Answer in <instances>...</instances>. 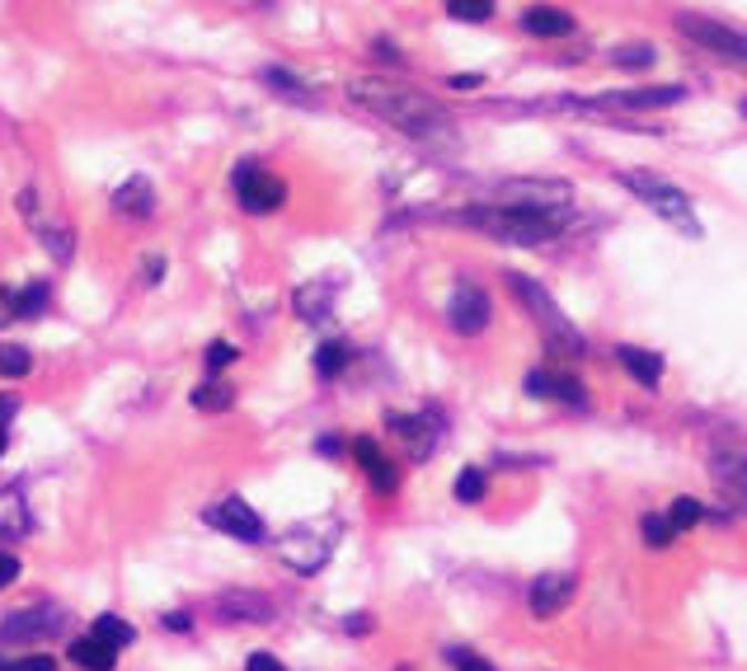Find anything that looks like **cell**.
Segmentation results:
<instances>
[{
    "label": "cell",
    "mask_w": 747,
    "mask_h": 671,
    "mask_svg": "<svg viewBox=\"0 0 747 671\" xmlns=\"http://www.w3.org/2000/svg\"><path fill=\"white\" fill-rule=\"evenodd\" d=\"M226 362H235V348H231V343H212V348H207V371H212V376H216V371H222Z\"/></svg>",
    "instance_id": "33"
},
{
    "label": "cell",
    "mask_w": 747,
    "mask_h": 671,
    "mask_svg": "<svg viewBox=\"0 0 747 671\" xmlns=\"http://www.w3.org/2000/svg\"><path fill=\"white\" fill-rule=\"evenodd\" d=\"M245 671H287V667L273 658V653H249V658H245Z\"/></svg>",
    "instance_id": "35"
},
{
    "label": "cell",
    "mask_w": 747,
    "mask_h": 671,
    "mask_svg": "<svg viewBox=\"0 0 747 671\" xmlns=\"http://www.w3.org/2000/svg\"><path fill=\"white\" fill-rule=\"evenodd\" d=\"M700 517H705V507H700L696 498H677V503H673V512H667V522H673V530H692V526H700Z\"/></svg>",
    "instance_id": "27"
},
{
    "label": "cell",
    "mask_w": 747,
    "mask_h": 671,
    "mask_svg": "<svg viewBox=\"0 0 747 671\" xmlns=\"http://www.w3.org/2000/svg\"><path fill=\"white\" fill-rule=\"evenodd\" d=\"M14 419V400H10V394H0V427H6Z\"/></svg>",
    "instance_id": "39"
},
{
    "label": "cell",
    "mask_w": 747,
    "mask_h": 671,
    "mask_svg": "<svg viewBox=\"0 0 747 671\" xmlns=\"http://www.w3.org/2000/svg\"><path fill=\"white\" fill-rule=\"evenodd\" d=\"M226 620H273V606L264 597H254V591H226L222 601H216Z\"/></svg>",
    "instance_id": "17"
},
{
    "label": "cell",
    "mask_w": 747,
    "mask_h": 671,
    "mask_svg": "<svg viewBox=\"0 0 747 671\" xmlns=\"http://www.w3.org/2000/svg\"><path fill=\"white\" fill-rule=\"evenodd\" d=\"M508 287H513L518 301L541 320L550 348H560V352H569V358H579V352H583V333L564 320V310L550 301V291H545L541 282H532V278H522V272H508Z\"/></svg>",
    "instance_id": "3"
},
{
    "label": "cell",
    "mask_w": 747,
    "mask_h": 671,
    "mask_svg": "<svg viewBox=\"0 0 747 671\" xmlns=\"http://www.w3.org/2000/svg\"><path fill=\"white\" fill-rule=\"evenodd\" d=\"M457 498L461 503H480L484 498V469H461L457 475Z\"/></svg>",
    "instance_id": "28"
},
{
    "label": "cell",
    "mask_w": 747,
    "mask_h": 671,
    "mask_svg": "<svg viewBox=\"0 0 747 671\" xmlns=\"http://www.w3.org/2000/svg\"><path fill=\"white\" fill-rule=\"evenodd\" d=\"M367 629H371L367 616H348V634H367Z\"/></svg>",
    "instance_id": "40"
},
{
    "label": "cell",
    "mask_w": 747,
    "mask_h": 671,
    "mask_svg": "<svg viewBox=\"0 0 747 671\" xmlns=\"http://www.w3.org/2000/svg\"><path fill=\"white\" fill-rule=\"evenodd\" d=\"M33 371V352L24 343H0V376L6 381H19Z\"/></svg>",
    "instance_id": "21"
},
{
    "label": "cell",
    "mask_w": 747,
    "mask_h": 671,
    "mask_svg": "<svg viewBox=\"0 0 747 671\" xmlns=\"http://www.w3.org/2000/svg\"><path fill=\"white\" fill-rule=\"evenodd\" d=\"M621 184L631 188L635 197H644V203L654 207V211L663 216V221H673L677 230H692V235L700 230V226H696V207H692V197H686L677 184L658 179V174H644V169H631Z\"/></svg>",
    "instance_id": "4"
},
{
    "label": "cell",
    "mask_w": 747,
    "mask_h": 671,
    "mask_svg": "<svg viewBox=\"0 0 747 671\" xmlns=\"http://www.w3.org/2000/svg\"><path fill=\"white\" fill-rule=\"evenodd\" d=\"M522 29L532 38H569L574 33V14H564L555 6H532L522 14Z\"/></svg>",
    "instance_id": "14"
},
{
    "label": "cell",
    "mask_w": 747,
    "mask_h": 671,
    "mask_svg": "<svg viewBox=\"0 0 747 671\" xmlns=\"http://www.w3.org/2000/svg\"><path fill=\"white\" fill-rule=\"evenodd\" d=\"M447 320L457 333H480L489 324V296L475 287V282H461L457 291H451V306H447Z\"/></svg>",
    "instance_id": "10"
},
{
    "label": "cell",
    "mask_w": 747,
    "mask_h": 671,
    "mask_svg": "<svg viewBox=\"0 0 747 671\" xmlns=\"http://www.w3.org/2000/svg\"><path fill=\"white\" fill-rule=\"evenodd\" d=\"M574 591H579L574 574H541L532 582V591H526V606H532L536 620H550V616H560V610L574 601Z\"/></svg>",
    "instance_id": "9"
},
{
    "label": "cell",
    "mask_w": 747,
    "mask_h": 671,
    "mask_svg": "<svg viewBox=\"0 0 747 671\" xmlns=\"http://www.w3.org/2000/svg\"><path fill=\"white\" fill-rule=\"evenodd\" d=\"M19 578V559L14 555H6V549H0V587H10Z\"/></svg>",
    "instance_id": "36"
},
{
    "label": "cell",
    "mask_w": 747,
    "mask_h": 671,
    "mask_svg": "<svg viewBox=\"0 0 747 671\" xmlns=\"http://www.w3.org/2000/svg\"><path fill=\"white\" fill-rule=\"evenodd\" d=\"M66 658L75 662V667H85V671H113V662H117V648H109V643H100V639H75L71 648H66Z\"/></svg>",
    "instance_id": "18"
},
{
    "label": "cell",
    "mask_w": 747,
    "mask_h": 671,
    "mask_svg": "<svg viewBox=\"0 0 747 671\" xmlns=\"http://www.w3.org/2000/svg\"><path fill=\"white\" fill-rule=\"evenodd\" d=\"M231 385H222V381H207V385H198L193 390V404H198L203 413H222V409H231Z\"/></svg>",
    "instance_id": "23"
},
{
    "label": "cell",
    "mask_w": 747,
    "mask_h": 671,
    "mask_svg": "<svg viewBox=\"0 0 747 671\" xmlns=\"http://www.w3.org/2000/svg\"><path fill=\"white\" fill-rule=\"evenodd\" d=\"M451 662H457V671H494V667H489L484 658H475V653H465V648H457V653H451Z\"/></svg>",
    "instance_id": "34"
},
{
    "label": "cell",
    "mask_w": 747,
    "mask_h": 671,
    "mask_svg": "<svg viewBox=\"0 0 747 671\" xmlns=\"http://www.w3.org/2000/svg\"><path fill=\"white\" fill-rule=\"evenodd\" d=\"M677 29L692 38V43H700L705 52H715V56H724V62L747 71V33H738L729 24H715V19H700V14H682Z\"/></svg>",
    "instance_id": "5"
},
{
    "label": "cell",
    "mask_w": 747,
    "mask_h": 671,
    "mask_svg": "<svg viewBox=\"0 0 747 671\" xmlns=\"http://www.w3.org/2000/svg\"><path fill=\"white\" fill-rule=\"evenodd\" d=\"M113 203H117V211H136V216H142V211H151L155 197H151V184H146V179H127L123 188L113 193Z\"/></svg>",
    "instance_id": "22"
},
{
    "label": "cell",
    "mask_w": 747,
    "mask_h": 671,
    "mask_svg": "<svg viewBox=\"0 0 747 671\" xmlns=\"http://www.w3.org/2000/svg\"><path fill=\"white\" fill-rule=\"evenodd\" d=\"M348 94L358 99L362 109L386 117L390 127L409 132L423 146H451L457 142V127H451V117L442 113V104H432L428 94L409 90V85L381 81V75H358V81H348Z\"/></svg>",
    "instance_id": "1"
},
{
    "label": "cell",
    "mask_w": 747,
    "mask_h": 671,
    "mask_svg": "<svg viewBox=\"0 0 747 671\" xmlns=\"http://www.w3.org/2000/svg\"><path fill=\"white\" fill-rule=\"evenodd\" d=\"M639 536H644L648 545H654V549H667V545H673L677 530H673V522H667L663 512H648V517L639 522Z\"/></svg>",
    "instance_id": "25"
},
{
    "label": "cell",
    "mask_w": 747,
    "mask_h": 671,
    "mask_svg": "<svg viewBox=\"0 0 747 671\" xmlns=\"http://www.w3.org/2000/svg\"><path fill=\"white\" fill-rule=\"evenodd\" d=\"M616 362L631 371L639 385H648V390L663 381V358H658V352H644V348H631V343H625V348H616Z\"/></svg>",
    "instance_id": "16"
},
{
    "label": "cell",
    "mask_w": 747,
    "mask_h": 671,
    "mask_svg": "<svg viewBox=\"0 0 747 671\" xmlns=\"http://www.w3.org/2000/svg\"><path fill=\"white\" fill-rule=\"evenodd\" d=\"M526 390L532 394H545V400H564V404H587V390L574 381V376H545V371H532L526 376Z\"/></svg>",
    "instance_id": "15"
},
{
    "label": "cell",
    "mask_w": 747,
    "mask_h": 671,
    "mask_svg": "<svg viewBox=\"0 0 747 671\" xmlns=\"http://www.w3.org/2000/svg\"><path fill=\"white\" fill-rule=\"evenodd\" d=\"M165 629H174V634H184V629H188V616H165Z\"/></svg>",
    "instance_id": "41"
},
{
    "label": "cell",
    "mask_w": 747,
    "mask_h": 671,
    "mask_svg": "<svg viewBox=\"0 0 747 671\" xmlns=\"http://www.w3.org/2000/svg\"><path fill=\"white\" fill-rule=\"evenodd\" d=\"M0 671H57V662L48 658V653H24V658H14V662H6Z\"/></svg>",
    "instance_id": "32"
},
{
    "label": "cell",
    "mask_w": 747,
    "mask_h": 671,
    "mask_svg": "<svg viewBox=\"0 0 747 671\" xmlns=\"http://www.w3.org/2000/svg\"><path fill=\"white\" fill-rule=\"evenodd\" d=\"M6 301L14 310H43L48 306V287H24V291H6Z\"/></svg>",
    "instance_id": "30"
},
{
    "label": "cell",
    "mask_w": 747,
    "mask_h": 671,
    "mask_svg": "<svg viewBox=\"0 0 747 671\" xmlns=\"http://www.w3.org/2000/svg\"><path fill=\"white\" fill-rule=\"evenodd\" d=\"M686 90L682 85H654V90H621V94H602L597 104H612V109H667V104H682Z\"/></svg>",
    "instance_id": "12"
},
{
    "label": "cell",
    "mask_w": 747,
    "mask_h": 671,
    "mask_svg": "<svg viewBox=\"0 0 747 671\" xmlns=\"http://www.w3.org/2000/svg\"><path fill=\"white\" fill-rule=\"evenodd\" d=\"M235 188H241V207L254 211V216L278 211L287 203V184L278 179V174H268V169H241Z\"/></svg>",
    "instance_id": "6"
},
{
    "label": "cell",
    "mask_w": 747,
    "mask_h": 671,
    "mask_svg": "<svg viewBox=\"0 0 747 671\" xmlns=\"http://www.w3.org/2000/svg\"><path fill=\"white\" fill-rule=\"evenodd\" d=\"M316 451H320V456H339L344 446H339V437H320V442H316Z\"/></svg>",
    "instance_id": "37"
},
{
    "label": "cell",
    "mask_w": 747,
    "mask_h": 671,
    "mask_svg": "<svg viewBox=\"0 0 747 671\" xmlns=\"http://www.w3.org/2000/svg\"><path fill=\"white\" fill-rule=\"evenodd\" d=\"M447 14L461 19V24H484V19L494 14V6H489V0H451Z\"/></svg>",
    "instance_id": "26"
},
{
    "label": "cell",
    "mask_w": 747,
    "mask_h": 671,
    "mask_svg": "<svg viewBox=\"0 0 747 671\" xmlns=\"http://www.w3.org/2000/svg\"><path fill=\"white\" fill-rule=\"evenodd\" d=\"M465 226H475L484 235H499V240L513 245H541L560 235V216L555 211H526V207H475L465 211Z\"/></svg>",
    "instance_id": "2"
},
{
    "label": "cell",
    "mask_w": 747,
    "mask_h": 671,
    "mask_svg": "<svg viewBox=\"0 0 747 671\" xmlns=\"http://www.w3.org/2000/svg\"><path fill=\"white\" fill-rule=\"evenodd\" d=\"M612 62H616V66H648V62H654V48H648V43L616 48V52H612Z\"/></svg>",
    "instance_id": "31"
},
{
    "label": "cell",
    "mask_w": 747,
    "mask_h": 671,
    "mask_svg": "<svg viewBox=\"0 0 747 671\" xmlns=\"http://www.w3.org/2000/svg\"><path fill=\"white\" fill-rule=\"evenodd\" d=\"M325 559H329V530L320 526H301L283 540V564L297 568V574H316Z\"/></svg>",
    "instance_id": "7"
},
{
    "label": "cell",
    "mask_w": 747,
    "mask_h": 671,
    "mask_svg": "<svg viewBox=\"0 0 747 671\" xmlns=\"http://www.w3.org/2000/svg\"><path fill=\"white\" fill-rule=\"evenodd\" d=\"M90 639H100V643H109V648H127L136 634H132V624L123 620V616H100L90 624Z\"/></svg>",
    "instance_id": "20"
},
{
    "label": "cell",
    "mask_w": 747,
    "mask_h": 671,
    "mask_svg": "<svg viewBox=\"0 0 747 671\" xmlns=\"http://www.w3.org/2000/svg\"><path fill=\"white\" fill-rule=\"evenodd\" d=\"M480 75H451V90H475Z\"/></svg>",
    "instance_id": "38"
},
{
    "label": "cell",
    "mask_w": 747,
    "mask_h": 671,
    "mask_svg": "<svg viewBox=\"0 0 747 671\" xmlns=\"http://www.w3.org/2000/svg\"><path fill=\"white\" fill-rule=\"evenodd\" d=\"M348 358H352V352H348V343H325V348L316 352V371H320L325 381H329V376H344Z\"/></svg>",
    "instance_id": "24"
},
{
    "label": "cell",
    "mask_w": 747,
    "mask_h": 671,
    "mask_svg": "<svg viewBox=\"0 0 747 671\" xmlns=\"http://www.w3.org/2000/svg\"><path fill=\"white\" fill-rule=\"evenodd\" d=\"M352 456H358V461H362V469L371 475V488H377V493H396L400 469L381 456V446H377V442H371V437H358V442H352Z\"/></svg>",
    "instance_id": "13"
},
{
    "label": "cell",
    "mask_w": 747,
    "mask_h": 671,
    "mask_svg": "<svg viewBox=\"0 0 747 671\" xmlns=\"http://www.w3.org/2000/svg\"><path fill=\"white\" fill-rule=\"evenodd\" d=\"M743 117H747V99H743Z\"/></svg>",
    "instance_id": "43"
},
{
    "label": "cell",
    "mask_w": 747,
    "mask_h": 671,
    "mask_svg": "<svg viewBox=\"0 0 747 671\" xmlns=\"http://www.w3.org/2000/svg\"><path fill=\"white\" fill-rule=\"evenodd\" d=\"M264 81H268L273 90H283V94H291V99H306V104H310V90L297 81V75H283L278 66H268V71H264Z\"/></svg>",
    "instance_id": "29"
},
{
    "label": "cell",
    "mask_w": 747,
    "mask_h": 671,
    "mask_svg": "<svg viewBox=\"0 0 747 671\" xmlns=\"http://www.w3.org/2000/svg\"><path fill=\"white\" fill-rule=\"evenodd\" d=\"M6 451H10V437H6V427H0V456H6Z\"/></svg>",
    "instance_id": "42"
},
{
    "label": "cell",
    "mask_w": 747,
    "mask_h": 671,
    "mask_svg": "<svg viewBox=\"0 0 747 671\" xmlns=\"http://www.w3.org/2000/svg\"><path fill=\"white\" fill-rule=\"evenodd\" d=\"M390 427L400 432V442L409 446V456L428 461V451H432V427L428 423H419V419H390Z\"/></svg>",
    "instance_id": "19"
},
{
    "label": "cell",
    "mask_w": 747,
    "mask_h": 671,
    "mask_svg": "<svg viewBox=\"0 0 747 671\" xmlns=\"http://www.w3.org/2000/svg\"><path fill=\"white\" fill-rule=\"evenodd\" d=\"M207 526L222 530V536H235V540H259V536H264V522L254 517V507H249L245 498L212 503V507H207Z\"/></svg>",
    "instance_id": "8"
},
{
    "label": "cell",
    "mask_w": 747,
    "mask_h": 671,
    "mask_svg": "<svg viewBox=\"0 0 747 671\" xmlns=\"http://www.w3.org/2000/svg\"><path fill=\"white\" fill-rule=\"evenodd\" d=\"M62 629V610L57 606H33V610H19V616H6V624H0V639H48Z\"/></svg>",
    "instance_id": "11"
}]
</instances>
